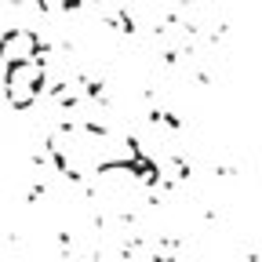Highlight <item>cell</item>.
Masks as SVG:
<instances>
[{
	"label": "cell",
	"instance_id": "cell-2",
	"mask_svg": "<svg viewBox=\"0 0 262 262\" xmlns=\"http://www.w3.org/2000/svg\"><path fill=\"white\" fill-rule=\"evenodd\" d=\"M0 58L8 66H26L37 62V37L29 29H11L4 40H0Z\"/></svg>",
	"mask_w": 262,
	"mask_h": 262
},
{
	"label": "cell",
	"instance_id": "cell-1",
	"mask_svg": "<svg viewBox=\"0 0 262 262\" xmlns=\"http://www.w3.org/2000/svg\"><path fill=\"white\" fill-rule=\"evenodd\" d=\"M40 84H44V66H40V62L11 66V73H8V80H4L8 102H11V106H18V110H22V106H29L33 98H37Z\"/></svg>",
	"mask_w": 262,
	"mask_h": 262
}]
</instances>
